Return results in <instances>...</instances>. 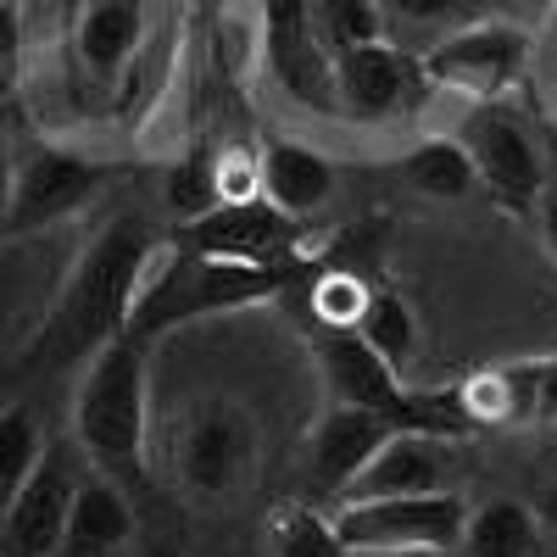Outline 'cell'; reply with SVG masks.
<instances>
[{"label": "cell", "mask_w": 557, "mask_h": 557, "mask_svg": "<svg viewBox=\"0 0 557 557\" xmlns=\"http://www.w3.org/2000/svg\"><path fill=\"white\" fill-rule=\"evenodd\" d=\"M335 190H341V173L323 151L301 146V139H268L262 146V201H273L278 212L312 223L335 201Z\"/></svg>", "instance_id": "obj_16"}, {"label": "cell", "mask_w": 557, "mask_h": 557, "mask_svg": "<svg viewBox=\"0 0 557 557\" xmlns=\"http://www.w3.org/2000/svg\"><path fill=\"white\" fill-rule=\"evenodd\" d=\"M535 228H541L546 257L557 262V196H541V207H535Z\"/></svg>", "instance_id": "obj_31"}, {"label": "cell", "mask_w": 557, "mask_h": 557, "mask_svg": "<svg viewBox=\"0 0 557 557\" xmlns=\"http://www.w3.org/2000/svg\"><path fill=\"white\" fill-rule=\"evenodd\" d=\"M139 39H146V0H78L73 51L89 78L112 84L134 62Z\"/></svg>", "instance_id": "obj_17"}, {"label": "cell", "mask_w": 557, "mask_h": 557, "mask_svg": "<svg viewBox=\"0 0 557 557\" xmlns=\"http://www.w3.org/2000/svg\"><path fill=\"white\" fill-rule=\"evenodd\" d=\"M446 441H430V435H412V430H391L374 457L362 462V474L351 480V491L341 502H374V496H424V491H441L446 485V457H441Z\"/></svg>", "instance_id": "obj_15"}, {"label": "cell", "mask_w": 557, "mask_h": 557, "mask_svg": "<svg viewBox=\"0 0 557 557\" xmlns=\"http://www.w3.org/2000/svg\"><path fill=\"white\" fill-rule=\"evenodd\" d=\"M173 469H178L184 496H196L207 507L240 502L246 485H251V469H257V430H251V418L235 401L201 407L190 424H184V435H178Z\"/></svg>", "instance_id": "obj_6"}, {"label": "cell", "mask_w": 557, "mask_h": 557, "mask_svg": "<svg viewBox=\"0 0 557 557\" xmlns=\"http://www.w3.org/2000/svg\"><path fill=\"white\" fill-rule=\"evenodd\" d=\"M17 57H23V12L17 0H0V101L17 84Z\"/></svg>", "instance_id": "obj_28"}, {"label": "cell", "mask_w": 557, "mask_h": 557, "mask_svg": "<svg viewBox=\"0 0 557 557\" xmlns=\"http://www.w3.org/2000/svg\"><path fill=\"white\" fill-rule=\"evenodd\" d=\"M212 178H218V207H240L262 196V146H223L212 151Z\"/></svg>", "instance_id": "obj_26"}, {"label": "cell", "mask_w": 557, "mask_h": 557, "mask_svg": "<svg viewBox=\"0 0 557 557\" xmlns=\"http://www.w3.org/2000/svg\"><path fill=\"white\" fill-rule=\"evenodd\" d=\"M78 480L84 474L73 462V446H51V441H45L34 474L23 480L7 524H0V546H7V557H57Z\"/></svg>", "instance_id": "obj_12"}, {"label": "cell", "mask_w": 557, "mask_h": 557, "mask_svg": "<svg viewBox=\"0 0 557 557\" xmlns=\"http://www.w3.org/2000/svg\"><path fill=\"white\" fill-rule=\"evenodd\" d=\"M312 12H318L330 57L351 51V45H385L391 34V17L380 12V0H312Z\"/></svg>", "instance_id": "obj_24"}, {"label": "cell", "mask_w": 557, "mask_h": 557, "mask_svg": "<svg viewBox=\"0 0 557 557\" xmlns=\"http://www.w3.org/2000/svg\"><path fill=\"white\" fill-rule=\"evenodd\" d=\"M535 418L557 424V357H541V380H535Z\"/></svg>", "instance_id": "obj_29"}, {"label": "cell", "mask_w": 557, "mask_h": 557, "mask_svg": "<svg viewBox=\"0 0 557 557\" xmlns=\"http://www.w3.org/2000/svg\"><path fill=\"white\" fill-rule=\"evenodd\" d=\"M351 330L374 346L396 374L407 368V357L418 351V312H412V301L401 296V290H391V285H374L368 290V301H362V318L351 323Z\"/></svg>", "instance_id": "obj_21"}, {"label": "cell", "mask_w": 557, "mask_h": 557, "mask_svg": "<svg viewBox=\"0 0 557 557\" xmlns=\"http://www.w3.org/2000/svg\"><path fill=\"white\" fill-rule=\"evenodd\" d=\"M134 552V502L117 480L89 469L73 491L57 557H128Z\"/></svg>", "instance_id": "obj_14"}, {"label": "cell", "mask_w": 557, "mask_h": 557, "mask_svg": "<svg viewBox=\"0 0 557 557\" xmlns=\"http://www.w3.org/2000/svg\"><path fill=\"white\" fill-rule=\"evenodd\" d=\"M430 89L418 57L396 51V45H351L335 51V112L357 123H391L418 107Z\"/></svg>", "instance_id": "obj_10"}, {"label": "cell", "mask_w": 557, "mask_h": 557, "mask_svg": "<svg viewBox=\"0 0 557 557\" xmlns=\"http://www.w3.org/2000/svg\"><path fill=\"white\" fill-rule=\"evenodd\" d=\"M12 151H7V139H0V223H7V201H12Z\"/></svg>", "instance_id": "obj_32"}, {"label": "cell", "mask_w": 557, "mask_h": 557, "mask_svg": "<svg viewBox=\"0 0 557 557\" xmlns=\"http://www.w3.org/2000/svg\"><path fill=\"white\" fill-rule=\"evenodd\" d=\"M128 557H184L178 546H139V552H128Z\"/></svg>", "instance_id": "obj_33"}, {"label": "cell", "mask_w": 557, "mask_h": 557, "mask_svg": "<svg viewBox=\"0 0 557 557\" xmlns=\"http://www.w3.org/2000/svg\"><path fill=\"white\" fill-rule=\"evenodd\" d=\"M535 546H541L535 507L519 496H491V502L469 507L462 541L451 557H535Z\"/></svg>", "instance_id": "obj_19"}, {"label": "cell", "mask_w": 557, "mask_h": 557, "mask_svg": "<svg viewBox=\"0 0 557 557\" xmlns=\"http://www.w3.org/2000/svg\"><path fill=\"white\" fill-rule=\"evenodd\" d=\"M380 12L391 23H412V28H430V23H451L469 12V0H380Z\"/></svg>", "instance_id": "obj_27"}, {"label": "cell", "mask_w": 557, "mask_h": 557, "mask_svg": "<svg viewBox=\"0 0 557 557\" xmlns=\"http://www.w3.org/2000/svg\"><path fill=\"white\" fill-rule=\"evenodd\" d=\"M157 251H162V240L139 218H112L101 235L89 240V251L78 257L45 346L62 351V357H89L112 335H123L128 307L139 296V278H146Z\"/></svg>", "instance_id": "obj_3"}, {"label": "cell", "mask_w": 557, "mask_h": 557, "mask_svg": "<svg viewBox=\"0 0 557 557\" xmlns=\"http://www.w3.org/2000/svg\"><path fill=\"white\" fill-rule=\"evenodd\" d=\"M101 190V168L84 162L73 151L39 146L12 168V201H7V228L28 235V228H51L62 218H73L78 207H89V196Z\"/></svg>", "instance_id": "obj_11"}, {"label": "cell", "mask_w": 557, "mask_h": 557, "mask_svg": "<svg viewBox=\"0 0 557 557\" xmlns=\"http://www.w3.org/2000/svg\"><path fill=\"white\" fill-rule=\"evenodd\" d=\"M457 139H462V151H469V162H474L480 190L496 207H507V212H535L541 207L546 162H541V146L530 139V128L513 112H502L496 101L469 107L462 123H457Z\"/></svg>", "instance_id": "obj_7"}, {"label": "cell", "mask_w": 557, "mask_h": 557, "mask_svg": "<svg viewBox=\"0 0 557 557\" xmlns=\"http://www.w3.org/2000/svg\"><path fill=\"white\" fill-rule=\"evenodd\" d=\"M39 451H45V430H39L34 407H23V401L0 407V524H7L23 480L34 474Z\"/></svg>", "instance_id": "obj_23"}, {"label": "cell", "mask_w": 557, "mask_h": 557, "mask_svg": "<svg viewBox=\"0 0 557 557\" xmlns=\"http://www.w3.org/2000/svg\"><path fill=\"white\" fill-rule=\"evenodd\" d=\"M151 346L112 335L84 357L73 391V451L123 491L151 485Z\"/></svg>", "instance_id": "obj_1"}, {"label": "cell", "mask_w": 557, "mask_h": 557, "mask_svg": "<svg viewBox=\"0 0 557 557\" xmlns=\"http://www.w3.org/2000/svg\"><path fill=\"white\" fill-rule=\"evenodd\" d=\"M530 507H535V524H541V541H552V546H557V485H546V491H541V496H535Z\"/></svg>", "instance_id": "obj_30"}, {"label": "cell", "mask_w": 557, "mask_h": 557, "mask_svg": "<svg viewBox=\"0 0 557 557\" xmlns=\"http://www.w3.org/2000/svg\"><path fill=\"white\" fill-rule=\"evenodd\" d=\"M385 435H391V418L368 412V407L330 401V412H323L312 424V435H307V485H312V496L341 502Z\"/></svg>", "instance_id": "obj_13"}, {"label": "cell", "mask_w": 557, "mask_h": 557, "mask_svg": "<svg viewBox=\"0 0 557 557\" xmlns=\"http://www.w3.org/2000/svg\"><path fill=\"white\" fill-rule=\"evenodd\" d=\"M396 173L412 184L418 196H430V201H469L480 190L474 162H469V151H462L457 134L412 139V146L401 151V162H396Z\"/></svg>", "instance_id": "obj_20"}, {"label": "cell", "mask_w": 557, "mask_h": 557, "mask_svg": "<svg viewBox=\"0 0 557 557\" xmlns=\"http://www.w3.org/2000/svg\"><path fill=\"white\" fill-rule=\"evenodd\" d=\"M178 251L223 257V262H296L312 246V223L278 212L273 201H240V207H212L190 223H173Z\"/></svg>", "instance_id": "obj_8"}, {"label": "cell", "mask_w": 557, "mask_h": 557, "mask_svg": "<svg viewBox=\"0 0 557 557\" xmlns=\"http://www.w3.org/2000/svg\"><path fill=\"white\" fill-rule=\"evenodd\" d=\"M335 535L351 557H451L462 541L469 502L457 491H424V496H374V502H341Z\"/></svg>", "instance_id": "obj_4"}, {"label": "cell", "mask_w": 557, "mask_h": 557, "mask_svg": "<svg viewBox=\"0 0 557 557\" xmlns=\"http://www.w3.org/2000/svg\"><path fill=\"white\" fill-rule=\"evenodd\" d=\"M262 62L290 101L335 112V57L323 45L312 0H262Z\"/></svg>", "instance_id": "obj_9"}, {"label": "cell", "mask_w": 557, "mask_h": 557, "mask_svg": "<svg viewBox=\"0 0 557 557\" xmlns=\"http://www.w3.org/2000/svg\"><path fill=\"white\" fill-rule=\"evenodd\" d=\"M530 57H535V45L519 23H462L441 45H430L418 57V67H424L430 89L485 107V101H502L530 73Z\"/></svg>", "instance_id": "obj_5"}, {"label": "cell", "mask_w": 557, "mask_h": 557, "mask_svg": "<svg viewBox=\"0 0 557 557\" xmlns=\"http://www.w3.org/2000/svg\"><path fill=\"white\" fill-rule=\"evenodd\" d=\"M268 557H351L335 535V519L312 502H278L268 513Z\"/></svg>", "instance_id": "obj_22"}, {"label": "cell", "mask_w": 557, "mask_h": 557, "mask_svg": "<svg viewBox=\"0 0 557 557\" xmlns=\"http://www.w3.org/2000/svg\"><path fill=\"white\" fill-rule=\"evenodd\" d=\"M218 207V178H212V151H190L168 173V212L178 223H190Z\"/></svg>", "instance_id": "obj_25"}, {"label": "cell", "mask_w": 557, "mask_h": 557, "mask_svg": "<svg viewBox=\"0 0 557 557\" xmlns=\"http://www.w3.org/2000/svg\"><path fill=\"white\" fill-rule=\"evenodd\" d=\"M312 268V257L296 262H223V257H196V251H178L162 246L139 278V296L128 307L123 335L134 341H157L178 323H196V318H218V312H246L262 301H285L290 285Z\"/></svg>", "instance_id": "obj_2"}, {"label": "cell", "mask_w": 557, "mask_h": 557, "mask_svg": "<svg viewBox=\"0 0 557 557\" xmlns=\"http://www.w3.org/2000/svg\"><path fill=\"white\" fill-rule=\"evenodd\" d=\"M535 380H541V357H513V362H496V368H480L469 374L457 391V407L462 418L480 430H519L535 418Z\"/></svg>", "instance_id": "obj_18"}]
</instances>
